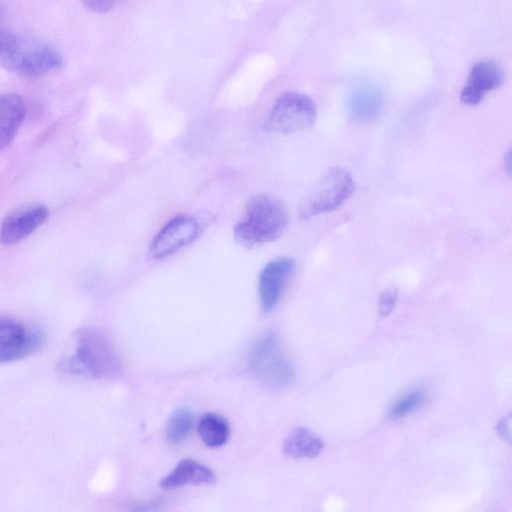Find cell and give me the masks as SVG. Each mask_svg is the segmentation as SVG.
<instances>
[{
	"label": "cell",
	"instance_id": "14",
	"mask_svg": "<svg viewBox=\"0 0 512 512\" xmlns=\"http://www.w3.org/2000/svg\"><path fill=\"white\" fill-rule=\"evenodd\" d=\"M324 447L322 439L306 427H296L285 437L283 453L292 458H314Z\"/></svg>",
	"mask_w": 512,
	"mask_h": 512
},
{
	"label": "cell",
	"instance_id": "13",
	"mask_svg": "<svg viewBox=\"0 0 512 512\" xmlns=\"http://www.w3.org/2000/svg\"><path fill=\"white\" fill-rule=\"evenodd\" d=\"M348 113L358 122H369L377 118L382 109L381 93L374 87L355 89L348 99Z\"/></svg>",
	"mask_w": 512,
	"mask_h": 512
},
{
	"label": "cell",
	"instance_id": "12",
	"mask_svg": "<svg viewBox=\"0 0 512 512\" xmlns=\"http://www.w3.org/2000/svg\"><path fill=\"white\" fill-rule=\"evenodd\" d=\"M25 116L22 98L13 93L0 94V151L10 145Z\"/></svg>",
	"mask_w": 512,
	"mask_h": 512
},
{
	"label": "cell",
	"instance_id": "20",
	"mask_svg": "<svg viewBox=\"0 0 512 512\" xmlns=\"http://www.w3.org/2000/svg\"><path fill=\"white\" fill-rule=\"evenodd\" d=\"M398 298V290L395 287L385 289L378 302V310L380 315L388 316L394 310Z\"/></svg>",
	"mask_w": 512,
	"mask_h": 512
},
{
	"label": "cell",
	"instance_id": "9",
	"mask_svg": "<svg viewBox=\"0 0 512 512\" xmlns=\"http://www.w3.org/2000/svg\"><path fill=\"white\" fill-rule=\"evenodd\" d=\"M48 214L42 204H30L12 211L0 225V242L11 245L22 241L46 221Z\"/></svg>",
	"mask_w": 512,
	"mask_h": 512
},
{
	"label": "cell",
	"instance_id": "19",
	"mask_svg": "<svg viewBox=\"0 0 512 512\" xmlns=\"http://www.w3.org/2000/svg\"><path fill=\"white\" fill-rule=\"evenodd\" d=\"M25 327L10 318H0V347L12 341L23 332Z\"/></svg>",
	"mask_w": 512,
	"mask_h": 512
},
{
	"label": "cell",
	"instance_id": "22",
	"mask_svg": "<svg viewBox=\"0 0 512 512\" xmlns=\"http://www.w3.org/2000/svg\"><path fill=\"white\" fill-rule=\"evenodd\" d=\"M510 417L503 418L497 426L499 435L506 441L510 439Z\"/></svg>",
	"mask_w": 512,
	"mask_h": 512
},
{
	"label": "cell",
	"instance_id": "6",
	"mask_svg": "<svg viewBox=\"0 0 512 512\" xmlns=\"http://www.w3.org/2000/svg\"><path fill=\"white\" fill-rule=\"evenodd\" d=\"M62 64V57L54 47L21 38L11 71L26 78H40L59 69Z\"/></svg>",
	"mask_w": 512,
	"mask_h": 512
},
{
	"label": "cell",
	"instance_id": "3",
	"mask_svg": "<svg viewBox=\"0 0 512 512\" xmlns=\"http://www.w3.org/2000/svg\"><path fill=\"white\" fill-rule=\"evenodd\" d=\"M354 190L351 173L342 167H332L308 191L300 204L299 216L307 219L334 211L353 195Z\"/></svg>",
	"mask_w": 512,
	"mask_h": 512
},
{
	"label": "cell",
	"instance_id": "2",
	"mask_svg": "<svg viewBox=\"0 0 512 512\" xmlns=\"http://www.w3.org/2000/svg\"><path fill=\"white\" fill-rule=\"evenodd\" d=\"M289 223L288 211L276 196L258 193L247 202L234 238L245 247H254L279 238Z\"/></svg>",
	"mask_w": 512,
	"mask_h": 512
},
{
	"label": "cell",
	"instance_id": "21",
	"mask_svg": "<svg viewBox=\"0 0 512 512\" xmlns=\"http://www.w3.org/2000/svg\"><path fill=\"white\" fill-rule=\"evenodd\" d=\"M121 0H82L84 6L94 13H106L112 10Z\"/></svg>",
	"mask_w": 512,
	"mask_h": 512
},
{
	"label": "cell",
	"instance_id": "18",
	"mask_svg": "<svg viewBox=\"0 0 512 512\" xmlns=\"http://www.w3.org/2000/svg\"><path fill=\"white\" fill-rule=\"evenodd\" d=\"M425 400L423 389H414L400 397L389 409L388 416L392 420L404 418L415 412Z\"/></svg>",
	"mask_w": 512,
	"mask_h": 512
},
{
	"label": "cell",
	"instance_id": "11",
	"mask_svg": "<svg viewBox=\"0 0 512 512\" xmlns=\"http://www.w3.org/2000/svg\"><path fill=\"white\" fill-rule=\"evenodd\" d=\"M215 481L216 476L209 467L193 459H183L159 484L163 489H175L185 485H211Z\"/></svg>",
	"mask_w": 512,
	"mask_h": 512
},
{
	"label": "cell",
	"instance_id": "16",
	"mask_svg": "<svg viewBox=\"0 0 512 512\" xmlns=\"http://www.w3.org/2000/svg\"><path fill=\"white\" fill-rule=\"evenodd\" d=\"M197 430L203 443L211 448L223 446L230 435V426L227 419L213 412L201 416Z\"/></svg>",
	"mask_w": 512,
	"mask_h": 512
},
{
	"label": "cell",
	"instance_id": "7",
	"mask_svg": "<svg viewBox=\"0 0 512 512\" xmlns=\"http://www.w3.org/2000/svg\"><path fill=\"white\" fill-rule=\"evenodd\" d=\"M199 224L187 215L171 219L154 237L148 250L149 259H161L189 245L199 234Z\"/></svg>",
	"mask_w": 512,
	"mask_h": 512
},
{
	"label": "cell",
	"instance_id": "10",
	"mask_svg": "<svg viewBox=\"0 0 512 512\" xmlns=\"http://www.w3.org/2000/svg\"><path fill=\"white\" fill-rule=\"evenodd\" d=\"M504 79L501 67L492 60L475 63L460 92V100L467 105H476L485 95L498 88Z\"/></svg>",
	"mask_w": 512,
	"mask_h": 512
},
{
	"label": "cell",
	"instance_id": "17",
	"mask_svg": "<svg viewBox=\"0 0 512 512\" xmlns=\"http://www.w3.org/2000/svg\"><path fill=\"white\" fill-rule=\"evenodd\" d=\"M193 415L185 407L176 409L170 416L166 426V439L172 445L183 442L192 429Z\"/></svg>",
	"mask_w": 512,
	"mask_h": 512
},
{
	"label": "cell",
	"instance_id": "1",
	"mask_svg": "<svg viewBox=\"0 0 512 512\" xmlns=\"http://www.w3.org/2000/svg\"><path fill=\"white\" fill-rule=\"evenodd\" d=\"M63 374L89 378H108L121 369L117 352L109 338L98 328L82 327L76 334L75 352L61 360Z\"/></svg>",
	"mask_w": 512,
	"mask_h": 512
},
{
	"label": "cell",
	"instance_id": "5",
	"mask_svg": "<svg viewBox=\"0 0 512 512\" xmlns=\"http://www.w3.org/2000/svg\"><path fill=\"white\" fill-rule=\"evenodd\" d=\"M316 118V105L308 95L288 91L276 99L265 127L274 133L290 134L312 128Z\"/></svg>",
	"mask_w": 512,
	"mask_h": 512
},
{
	"label": "cell",
	"instance_id": "15",
	"mask_svg": "<svg viewBox=\"0 0 512 512\" xmlns=\"http://www.w3.org/2000/svg\"><path fill=\"white\" fill-rule=\"evenodd\" d=\"M44 342L37 328H25L21 334L0 347V364L18 360L37 351Z\"/></svg>",
	"mask_w": 512,
	"mask_h": 512
},
{
	"label": "cell",
	"instance_id": "4",
	"mask_svg": "<svg viewBox=\"0 0 512 512\" xmlns=\"http://www.w3.org/2000/svg\"><path fill=\"white\" fill-rule=\"evenodd\" d=\"M247 365L259 381L270 387H285L295 377L293 366L280 350L279 337L275 331H267L255 342Z\"/></svg>",
	"mask_w": 512,
	"mask_h": 512
},
{
	"label": "cell",
	"instance_id": "23",
	"mask_svg": "<svg viewBox=\"0 0 512 512\" xmlns=\"http://www.w3.org/2000/svg\"><path fill=\"white\" fill-rule=\"evenodd\" d=\"M504 162L506 163V165H507L506 169H507L508 173L510 174L511 173L510 172L511 171V153H510V151H508Z\"/></svg>",
	"mask_w": 512,
	"mask_h": 512
},
{
	"label": "cell",
	"instance_id": "8",
	"mask_svg": "<svg viewBox=\"0 0 512 512\" xmlns=\"http://www.w3.org/2000/svg\"><path fill=\"white\" fill-rule=\"evenodd\" d=\"M294 269L295 260L292 257L282 256L271 260L261 270L258 295L264 312L272 311L278 304Z\"/></svg>",
	"mask_w": 512,
	"mask_h": 512
}]
</instances>
